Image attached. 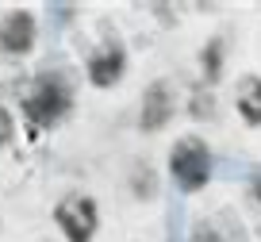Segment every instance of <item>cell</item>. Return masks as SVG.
Instances as JSON below:
<instances>
[{"label": "cell", "instance_id": "1", "mask_svg": "<svg viewBox=\"0 0 261 242\" xmlns=\"http://www.w3.org/2000/svg\"><path fill=\"white\" fill-rule=\"evenodd\" d=\"M65 108H69V89H65V81L54 77V73H39V77L31 81V89L23 92V112H27V119L39 123V127L58 123L65 115Z\"/></svg>", "mask_w": 261, "mask_h": 242}, {"label": "cell", "instance_id": "2", "mask_svg": "<svg viewBox=\"0 0 261 242\" xmlns=\"http://www.w3.org/2000/svg\"><path fill=\"white\" fill-rule=\"evenodd\" d=\"M169 173L185 192H196V188H204L207 177H212V154H207L204 138H180L177 146L169 150Z\"/></svg>", "mask_w": 261, "mask_h": 242}, {"label": "cell", "instance_id": "3", "mask_svg": "<svg viewBox=\"0 0 261 242\" xmlns=\"http://www.w3.org/2000/svg\"><path fill=\"white\" fill-rule=\"evenodd\" d=\"M54 219L69 242H92V234H96V204L89 196H65L58 204Z\"/></svg>", "mask_w": 261, "mask_h": 242}, {"label": "cell", "instance_id": "4", "mask_svg": "<svg viewBox=\"0 0 261 242\" xmlns=\"http://www.w3.org/2000/svg\"><path fill=\"white\" fill-rule=\"evenodd\" d=\"M35 42V19L27 12H12L4 23H0V46L8 54H27Z\"/></svg>", "mask_w": 261, "mask_h": 242}, {"label": "cell", "instance_id": "5", "mask_svg": "<svg viewBox=\"0 0 261 242\" xmlns=\"http://www.w3.org/2000/svg\"><path fill=\"white\" fill-rule=\"evenodd\" d=\"M169 112H173V96H169V85H150V92H146V104H142V127L146 131H158L165 119H169Z\"/></svg>", "mask_w": 261, "mask_h": 242}, {"label": "cell", "instance_id": "6", "mask_svg": "<svg viewBox=\"0 0 261 242\" xmlns=\"http://www.w3.org/2000/svg\"><path fill=\"white\" fill-rule=\"evenodd\" d=\"M119 73H123V50L119 46H108V50H100V54H92V62H89V77H92V85H115L119 81Z\"/></svg>", "mask_w": 261, "mask_h": 242}, {"label": "cell", "instance_id": "7", "mask_svg": "<svg viewBox=\"0 0 261 242\" xmlns=\"http://www.w3.org/2000/svg\"><path fill=\"white\" fill-rule=\"evenodd\" d=\"M238 112H242L246 123L257 127L261 123V77H246L238 85Z\"/></svg>", "mask_w": 261, "mask_h": 242}, {"label": "cell", "instance_id": "8", "mask_svg": "<svg viewBox=\"0 0 261 242\" xmlns=\"http://www.w3.org/2000/svg\"><path fill=\"white\" fill-rule=\"evenodd\" d=\"M8 138H12V115L4 112V108H0V146L8 142Z\"/></svg>", "mask_w": 261, "mask_h": 242}, {"label": "cell", "instance_id": "9", "mask_svg": "<svg viewBox=\"0 0 261 242\" xmlns=\"http://www.w3.org/2000/svg\"><path fill=\"white\" fill-rule=\"evenodd\" d=\"M253 196H257V204H261V177L253 181Z\"/></svg>", "mask_w": 261, "mask_h": 242}]
</instances>
